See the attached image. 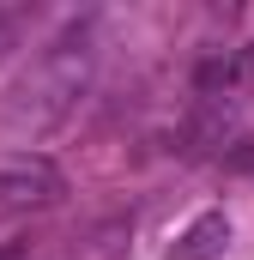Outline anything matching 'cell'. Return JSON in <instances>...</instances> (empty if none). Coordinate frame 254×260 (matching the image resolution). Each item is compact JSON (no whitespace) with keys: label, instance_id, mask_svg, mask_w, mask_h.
Returning <instances> with one entry per match:
<instances>
[{"label":"cell","instance_id":"4","mask_svg":"<svg viewBox=\"0 0 254 260\" xmlns=\"http://www.w3.org/2000/svg\"><path fill=\"white\" fill-rule=\"evenodd\" d=\"M6 43H12V12H0V55H6Z\"/></svg>","mask_w":254,"mask_h":260},{"label":"cell","instance_id":"3","mask_svg":"<svg viewBox=\"0 0 254 260\" xmlns=\"http://www.w3.org/2000/svg\"><path fill=\"white\" fill-rule=\"evenodd\" d=\"M224 248H230V218L224 212H200L188 230L164 248V260H224Z\"/></svg>","mask_w":254,"mask_h":260},{"label":"cell","instance_id":"2","mask_svg":"<svg viewBox=\"0 0 254 260\" xmlns=\"http://www.w3.org/2000/svg\"><path fill=\"white\" fill-rule=\"evenodd\" d=\"M67 194V176L37 151H0V200L6 206H55Z\"/></svg>","mask_w":254,"mask_h":260},{"label":"cell","instance_id":"1","mask_svg":"<svg viewBox=\"0 0 254 260\" xmlns=\"http://www.w3.org/2000/svg\"><path fill=\"white\" fill-rule=\"evenodd\" d=\"M85 79H91V55H85V30H67L61 43H49L37 67L6 91V127H55L67 109H73V97L85 91Z\"/></svg>","mask_w":254,"mask_h":260}]
</instances>
